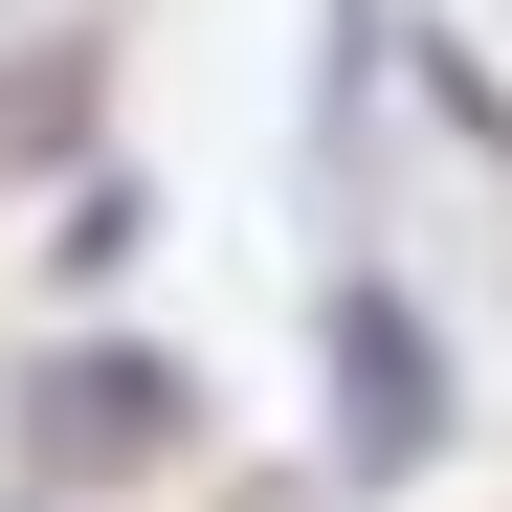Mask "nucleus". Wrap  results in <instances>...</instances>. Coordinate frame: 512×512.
Segmentation results:
<instances>
[{
    "instance_id": "f257e3e1",
    "label": "nucleus",
    "mask_w": 512,
    "mask_h": 512,
    "mask_svg": "<svg viewBox=\"0 0 512 512\" xmlns=\"http://www.w3.org/2000/svg\"><path fill=\"white\" fill-rule=\"evenodd\" d=\"M334 357H357V468H401V446H446V357H423V334L357 290L334 312Z\"/></svg>"
}]
</instances>
